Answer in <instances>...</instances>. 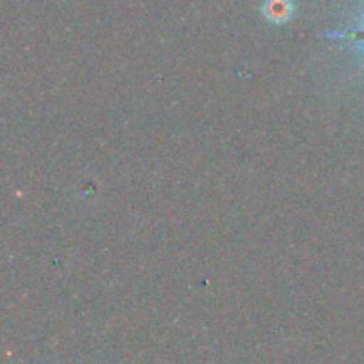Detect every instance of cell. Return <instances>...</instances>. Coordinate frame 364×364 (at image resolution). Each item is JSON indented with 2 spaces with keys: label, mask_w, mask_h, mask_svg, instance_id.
<instances>
[{
  "label": "cell",
  "mask_w": 364,
  "mask_h": 364,
  "mask_svg": "<svg viewBox=\"0 0 364 364\" xmlns=\"http://www.w3.org/2000/svg\"><path fill=\"white\" fill-rule=\"evenodd\" d=\"M294 11V0H265L262 6V13L267 18V21L276 25L287 23Z\"/></svg>",
  "instance_id": "cell-1"
},
{
  "label": "cell",
  "mask_w": 364,
  "mask_h": 364,
  "mask_svg": "<svg viewBox=\"0 0 364 364\" xmlns=\"http://www.w3.org/2000/svg\"><path fill=\"white\" fill-rule=\"evenodd\" d=\"M320 38H329V39H338V41H347L350 45L358 46L359 50L364 52V13L361 16V20L354 25V27L347 28V31H329L320 34ZM364 68V60L361 64V70Z\"/></svg>",
  "instance_id": "cell-2"
}]
</instances>
